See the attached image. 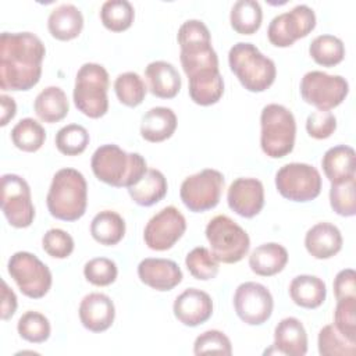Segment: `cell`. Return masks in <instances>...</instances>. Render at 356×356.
Wrapping results in <instances>:
<instances>
[{"instance_id":"cell-1","label":"cell","mask_w":356,"mask_h":356,"mask_svg":"<svg viewBox=\"0 0 356 356\" xmlns=\"http://www.w3.org/2000/svg\"><path fill=\"white\" fill-rule=\"evenodd\" d=\"M46 54L43 42L31 32H3L0 36V88L29 90L40 79Z\"/></svg>"},{"instance_id":"cell-2","label":"cell","mask_w":356,"mask_h":356,"mask_svg":"<svg viewBox=\"0 0 356 356\" xmlns=\"http://www.w3.org/2000/svg\"><path fill=\"white\" fill-rule=\"evenodd\" d=\"M90 167L99 181L114 188H131L147 171L146 160L139 153H127L114 143L97 147Z\"/></svg>"},{"instance_id":"cell-3","label":"cell","mask_w":356,"mask_h":356,"mask_svg":"<svg viewBox=\"0 0 356 356\" xmlns=\"http://www.w3.org/2000/svg\"><path fill=\"white\" fill-rule=\"evenodd\" d=\"M49 213L63 221H76L88 204V184L75 168L58 170L50 184L46 197Z\"/></svg>"},{"instance_id":"cell-4","label":"cell","mask_w":356,"mask_h":356,"mask_svg":"<svg viewBox=\"0 0 356 356\" xmlns=\"http://www.w3.org/2000/svg\"><path fill=\"white\" fill-rule=\"evenodd\" d=\"M228 63L231 71L249 92H264L275 81L274 61L252 43L238 42L234 44L228 53Z\"/></svg>"},{"instance_id":"cell-5","label":"cell","mask_w":356,"mask_h":356,"mask_svg":"<svg viewBox=\"0 0 356 356\" xmlns=\"http://www.w3.org/2000/svg\"><path fill=\"white\" fill-rule=\"evenodd\" d=\"M296 122L291 110L271 103L260 114V146L271 159H281L293 150Z\"/></svg>"},{"instance_id":"cell-6","label":"cell","mask_w":356,"mask_h":356,"mask_svg":"<svg viewBox=\"0 0 356 356\" xmlns=\"http://www.w3.org/2000/svg\"><path fill=\"white\" fill-rule=\"evenodd\" d=\"M110 79L107 70L96 63L83 64L75 76L74 103L75 107L89 118H100L108 110Z\"/></svg>"},{"instance_id":"cell-7","label":"cell","mask_w":356,"mask_h":356,"mask_svg":"<svg viewBox=\"0 0 356 356\" xmlns=\"http://www.w3.org/2000/svg\"><path fill=\"white\" fill-rule=\"evenodd\" d=\"M206 238L216 260L225 264L241 261L250 248L248 232L224 214L216 216L209 221Z\"/></svg>"},{"instance_id":"cell-8","label":"cell","mask_w":356,"mask_h":356,"mask_svg":"<svg viewBox=\"0 0 356 356\" xmlns=\"http://www.w3.org/2000/svg\"><path fill=\"white\" fill-rule=\"evenodd\" d=\"M280 195L292 202H310L321 192L318 170L306 163H288L275 174Z\"/></svg>"},{"instance_id":"cell-9","label":"cell","mask_w":356,"mask_h":356,"mask_svg":"<svg viewBox=\"0 0 356 356\" xmlns=\"http://www.w3.org/2000/svg\"><path fill=\"white\" fill-rule=\"evenodd\" d=\"M349 93V83L341 75L309 71L300 81L302 99L317 110L330 111L339 106Z\"/></svg>"},{"instance_id":"cell-10","label":"cell","mask_w":356,"mask_h":356,"mask_svg":"<svg viewBox=\"0 0 356 356\" xmlns=\"http://www.w3.org/2000/svg\"><path fill=\"white\" fill-rule=\"evenodd\" d=\"M222 188L224 175L214 168H206L184 179L179 196L191 211L202 213L218 204Z\"/></svg>"},{"instance_id":"cell-11","label":"cell","mask_w":356,"mask_h":356,"mask_svg":"<svg viewBox=\"0 0 356 356\" xmlns=\"http://www.w3.org/2000/svg\"><path fill=\"white\" fill-rule=\"evenodd\" d=\"M8 274L19 291L32 299L43 298L51 286L49 267L29 252H17L8 260Z\"/></svg>"},{"instance_id":"cell-12","label":"cell","mask_w":356,"mask_h":356,"mask_svg":"<svg viewBox=\"0 0 356 356\" xmlns=\"http://www.w3.org/2000/svg\"><path fill=\"white\" fill-rule=\"evenodd\" d=\"M1 210L8 224L26 228L33 222L35 207L28 182L17 174L1 177Z\"/></svg>"},{"instance_id":"cell-13","label":"cell","mask_w":356,"mask_h":356,"mask_svg":"<svg viewBox=\"0 0 356 356\" xmlns=\"http://www.w3.org/2000/svg\"><path fill=\"white\" fill-rule=\"evenodd\" d=\"M316 26V14L306 6H295L291 11L275 15L267 29L271 44L277 47H289L295 40L307 36Z\"/></svg>"},{"instance_id":"cell-14","label":"cell","mask_w":356,"mask_h":356,"mask_svg":"<svg viewBox=\"0 0 356 356\" xmlns=\"http://www.w3.org/2000/svg\"><path fill=\"white\" fill-rule=\"evenodd\" d=\"M186 220L175 206H167L146 224L143 239L149 249L163 252L171 249L185 234Z\"/></svg>"},{"instance_id":"cell-15","label":"cell","mask_w":356,"mask_h":356,"mask_svg":"<svg viewBox=\"0 0 356 356\" xmlns=\"http://www.w3.org/2000/svg\"><path fill=\"white\" fill-rule=\"evenodd\" d=\"M236 316L249 325L266 323L273 313L274 300L271 292L259 282L248 281L241 284L234 293Z\"/></svg>"},{"instance_id":"cell-16","label":"cell","mask_w":356,"mask_h":356,"mask_svg":"<svg viewBox=\"0 0 356 356\" xmlns=\"http://www.w3.org/2000/svg\"><path fill=\"white\" fill-rule=\"evenodd\" d=\"M227 202L232 211L245 218L257 216L264 206V188L256 178H236L228 188Z\"/></svg>"},{"instance_id":"cell-17","label":"cell","mask_w":356,"mask_h":356,"mask_svg":"<svg viewBox=\"0 0 356 356\" xmlns=\"http://www.w3.org/2000/svg\"><path fill=\"white\" fill-rule=\"evenodd\" d=\"M172 310L177 320L184 325L197 327L211 317L213 300L207 292L188 288L175 298Z\"/></svg>"},{"instance_id":"cell-18","label":"cell","mask_w":356,"mask_h":356,"mask_svg":"<svg viewBox=\"0 0 356 356\" xmlns=\"http://www.w3.org/2000/svg\"><path fill=\"white\" fill-rule=\"evenodd\" d=\"M138 277L156 291H171L182 281V271L172 260L147 257L138 264Z\"/></svg>"},{"instance_id":"cell-19","label":"cell","mask_w":356,"mask_h":356,"mask_svg":"<svg viewBox=\"0 0 356 356\" xmlns=\"http://www.w3.org/2000/svg\"><path fill=\"white\" fill-rule=\"evenodd\" d=\"M78 313L79 320L86 330L92 332H103L113 325L115 307L107 295L93 292L81 300Z\"/></svg>"},{"instance_id":"cell-20","label":"cell","mask_w":356,"mask_h":356,"mask_svg":"<svg viewBox=\"0 0 356 356\" xmlns=\"http://www.w3.org/2000/svg\"><path fill=\"white\" fill-rule=\"evenodd\" d=\"M305 246L314 259H331L342 249L341 231L331 222H317L306 232Z\"/></svg>"},{"instance_id":"cell-21","label":"cell","mask_w":356,"mask_h":356,"mask_svg":"<svg viewBox=\"0 0 356 356\" xmlns=\"http://www.w3.org/2000/svg\"><path fill=\"white\" fill-rule=\"evenodd\" d=\"M321 167L331 184H341L356 178V154L353 147L338 145L328 149L321 159Z\"/></svg>"},{"instance_id":"cell-22","label":"cell","mask_w":356,"mask_h":356,"mask_svg":"<svg viewBox=\"0 0 356 356\" xmlns=\"http://www.w3.org/2000/svg\"><path fill=\"white\" fill-rule=\"evenodd\" d=\"M274 348L288 356H303L307 352V334L296 317L282 318L274 330Z\"/></svg>"},{"instance_id":"cell-23","label":"cell","mask_w":356,"mask_h":356,"mask_svg":"<svg viewBox=\"0 0 356 356\" xmlns=\"http://www.w3.org/2000/svg\"><path fill=\"white\" fill-rule=\"evenodd\" d=\"M145 76L149 83V90L160 99L175 97L182 85L177 68L171 63L163 60L147 64Z\"/></svg>"},{"instance_id":"cell-24","label":"cell","mask_w":356,"mask_h":356,"mask_svg":"<svg viewBox=\"0 0 356 356\" xmlns=\"http://www.w3.org/2000/svg\"><path fill=\"white\" fill-rule=\"evenodd\" d=\"M189 79V96L199 106H211L217 103L224 93V81L218 68L202 70Z\"/></svg>"},{"instance_id":"cell-25","label":"cell","mask_w":356,"mask_h":356,"mask_svg":"<svg viewBox=\"0 0 356 356\" xmlns=\"http://www.w3.org/2000/svg\"><path fill=\"white\" fill-rule=\"evenodd\" d=\"M177 129V115L168 107H153L142 117L140 135L145 140L157 143L172 136Z\"/></svg>"},{"instance_id":"cell-26","label":"cell","mask_w":356,"mask_h":356,"mask_svg":"<svg viewBox=\"0 0 356 356\" xmlns=\"http://www.w3.org/2000/svg\"><path fill=\"white\" fill-rule=\"evenodd\" d=\"M47 28L57 40L75 39L83 28V15L74 4H60L50 13Z\"/></svg>"},{"instance_id":"cell-27","label":"cell","mask_w":356,"mask_h":356,"mask_svg":"<svg viewBox=\"0 0 356 356\" xmlns=\"http://www.w3.org/2000/svg\"><path fill=\"white\" fill-rule=\"evenodd\" d=\"M286 263V249L275 242H268L257 246L249 256L250 270L261 277H271L281 273Z\"/></svg>"},{"instance_id":"cell-28","label":"cell","mask_w":356,"mask_h":356,"mask_svg":"<svg viewBox=\"0 0 356 356\" xmlns=\"http://www.w3.org/2000/svg\"><path fill=\"white\" fill-rule=\"evenodd\" d=\"M289 296L293 303L300 307L316 309L324 303L327 296V286L321 278L302 274L291 281Z\"/></svg>"},{"instance_id":"cell-29","label":"cell","mask_w":356,"mask_h":356,"mask_svg":"<svg viewBox=\"0 0 356 356\" xmlns=\"http://www.w3.org/2000/svg\"><path fill=\"white\" fill-rule=\"evenodd\" d=\"M167 179L164 174L156 168H147L142 179L128 188L131 199L143 207H149L160 202L167 195Z\"/></svg>"},{"instance_id":"cell-30","label":"cell","mask_w":356,"mask_h":356,"mask_svg":"<svg viewBox=\"0 0 356 356\" xmlns=\"http://www.w3.org/2000/svg\"><path fill=\"white\" fill-rule=\"evenodd\" d=\"M35 114L43 122H58L61 121L70 110L68 99L65 92L58 86L44 88L33 102Z\"/></svg>"},{"instance_id":"cell-31","label":"cell","mask_w":356,"mask_h":356,"mask_svg":"<svg viewBox=\"0 0 356 356\" xmlns=\"http://www.w3.org/2000/svg\"><path fill=\"white\" fill-rule=\"evenodd\" d=\"M90 235L100 245H117L125 235V221L118 213L103 210L93 217L90 222Z\"/></svg>"},{"instance_id":"cell-32","label":"cell","mask_w":356,"mask_h":356,"mask_svg":"<svg viewBox=\"0 0 356 356\" xmlns=\"http://www.w3.org/2000/svg\"><path fill=\"white\" fill-rule=\"evenodd\" d=\"M261 19V6L256 0H238L231 8V26L235 32L241 35H252L259 31Z\"/></svg>"},{"instance_id":"cell-33","label":"cell","mask_w":356,"mask_h":356,"mask_svg":"<svg viewBox=\"0 0 356 356\" xmlns=\"http://www.w3.org/2000/svg\"><path fill=\"white\" fill-rule=\"evenodd\" d=\"M11 140L22 152H36L46 140V131L36 120L26 117L19 120L11 129Z\"/></svg>"},{"instance_id":"cell-34","label":"cell","mask_w":356,"mask_h":356,"mask_svg":"<svg viewBox=\"0 0 356 356\" xmlns=\"http://www.w3.org/2000/svg\"><path fill=\"white\" fill-rule=\"evenodd\" d=\"M310 57L323 67H334L345 57L343 42L334 35H318L309 46Z\"/></svg>"},{"instance_id":"cell-35","label":"cell","mask_w":356,"mask_h":356,"mask_svg":"<svg viewBox=\"0 0 356 356\" xmlns=\"http://www.w3.org/2000/svg\"><path fill=\"white\" fill-rule=\"evenodd\" d=\"M135 18V10L127 0H107L100 8V19L111 32L127 31Z\"/></svg>"},{"instance_id":"cell-36","label":"cell","mask_w":356,"mask_h":356,"mask_svg":"<svg viewBox=\"0 0 356 356\" xmlns=\"http://www.w3.org/2000/svg\"><path fill=\"white\" fill-rule=\"evenodd\" d=\"M318 353L323 356H353L356 353V342L343 337L334 324L324 325L317 338Z\"/></svg>"},{"instance_id":"cell-37","label":"cell","mask_w":356,"mask_h":356,"mask_svg":"<svg viewBox=\"0 0 356 356\" xmlns=\"http://www.w3.org/2000/svg\"><path fill=\"white\" fill-rule=\"evenodd\" d=\"M114 90L118 100L122 104L128 107H136L145 100L147 88L143 79L136 72L128 71V72L120 74L115 78Z\"/></svg>"},{"instance_id":"cell-38","label":"cell","mask_w":356,"mask_h":356,"mask_svg":"<svg viewBox=\"0 0 356 356\" xmlns=\"http://www.w3.org/2000/svg\"><path fill=\"white\" fill-rule=\"evenodd\" d=\"M18 334L22 339L32 343H42L50 337V323L47 317L39 312H25L17 323Z\"/></svg>"},{"instance_id":"cell-39","label":"cell","mask_w":356,"mask_h":356,"mask_svg":"<svg viewBox=\"0 0 356 356\" xmlns=\"http://www.w3.org/2000/svg\"><path fill=\"white\" fill-rule=\"evenodd\" d=\"M56 147L65 156H78L85 152L89 145V134L85 127L78 124H68L56 134Z\"/></svg>"},{"instance_id":"cell-40","label":"cell","mask_w":356,"mask_h":356,"mask_svg":"<svg viewBox=\"0 0 356 356\" xmlns=\"http://www.w3.org/2000/svg\"><path fill=\"white\" fill-rule=\"evenodd\" d=\"M185 264L191 275L200 281H207L216 278L218 274V261L213 256V253L203 248L197 246L192 249L185 259Z\"/></svg>"},{"instance_id":"cell-41","label":"cell","mask_w":356,"mask_h":356,"mask_svg":"<svg viewBox=\"0 0 356 356\" xmlns=\"http://www.w3.org/2000/svg\"><path fill=\"white\" fill-rule=\"evenodd\" d=\"M330 204L337 214L353 217L356 214V178L341 184H331Z\"/></svg>"},{"instance_id":"cell-42","label":"cell","mask_w":356,"mask_h":356,"mask_svg":"<svg viewBox=\"0 0 356 356\" xmlns=\"http://www.w3.org/2000/svg\"><path fill=\"white\" fill-rule=\"evenodd\" d=\"M178 43L181 50H193L211 46L210 31L200 19H188L178 29Z\"/></svg>"},{"instance_id":"cell-43","label":"cell","mask_w":356,"mask_h":356,"mask_svg":"<svg viewBox=\"0 0 356 356\" xmlns=\"http://www.w3.org/2000/svg\"><path fill=\"white\" fill-rule=\"evenodd\" d=\"M179 60L186 76H191L202 70L218 68V57L211 46L193 50H181Z\"/></svg>"},{"instance_id":"cell-44","label":"cell","mask_w":356,"mask_h":356,"mask_svg":"<svg viewBox=\"0 0 356 356\" xmlns=\"http://www.w3.org/2000/svg\"><path fill=\"white\" fill-rule=\"evenodd\" d=\"M117 264L107 257H95L85 263L83 275L96 286H107L117 280Z\"/></svg>"},{"instance_id":"cell-45","label":"cell","mask_w":356,"mask_h":356,"mask_svg":"<svg viewBox=\"0 0 356 356\" xmlns=\"http://www.w3.org/2000/svg\"><path fill=\"white\" fill-rule=\"evenodd\" d=\"M334 325L343 337L356 342V298L337 300Z\"/></svg>"},{"instance_id":"cell-46","label":"cell","mask_w":356,"mask_h":356,"mask_svg":"<svg viewBox=\"0 0 356 356\" xmlns=\"http://www.w3.org/2000/svg\"><path fill=\"white\" fill-rule=\"evenodd\" d=\"M193 353L195 355H204V353H222L231 355L232 345L229 338L218 330H209L200 334L193 343Z\"/></svg>"},{"instance_id":"cell-47","label":"cell","mask_w":356,"mask_h":356,"mask_svg":"<svg viewBox=\"0 0 356 356\" xmlns=\"http://www.w3.org/2000/svg\"><path fill=\"white\" fill-rule=\"evenodd\" d=\"M42 246L49 256L54 259H67L74 250V239L64 229L51 228L43 235Z\"/></svg>"},{"instance_id":"cell-48","label":"cell","mask_w":356,"mask_h":356,"mask_svg":"<svg viewBox=\"0 0 356 356\" xmlns=\"http://www.w3.org/2000/svg\"><path fill=\"white\" fill-rule=\"evenodd\" d=\"M337 129V118L331 111L316 110L307 115L306 131L314 139H327Z\"/></svg>"},{"instance_id":"cell-49","label":"cell","mask_w":356,"mask_h":356,"mask_svg":"<svg viewBox=\"0 0 356 356\" xmlns=\"http://www.w3.org/2000/svg\"><path fill=\"white\" fill-rule=\"evenodd\" d=\"M334 293L337 300L356 298V273L352 268L341 270L334 280Z\"/></svg>"},{"instance_id":"cell-50","label":"cell","mask_w":356,"mask_h":356,"mask_svg":"<svg viewBox=\"0 0 356 356\" xmlns=\"http://www.w3.org/2000/svg\"><path fill=\"white\" fill-rule=\"evenodd\" d=\"M17 310V296L7 282L1 281V320H8Z\"/></svg>"},{"instance_id":"cell-51","label":"cell","mask_w":356,"mask_h":356,"mask_svg":"<svg viewBox=\"0 0 356 356\" xmlns=\"http://www.w3.org/2000/svg\"><path fill=\"white\" fill-rule=\"evenodd\" d=\"M0 104H1V118H0V125L6 127L10 120L14 118L15 113H17V104L14 102L13 97L7 96V95H1L0 96Z\"/></svg>"}]
</instances>
